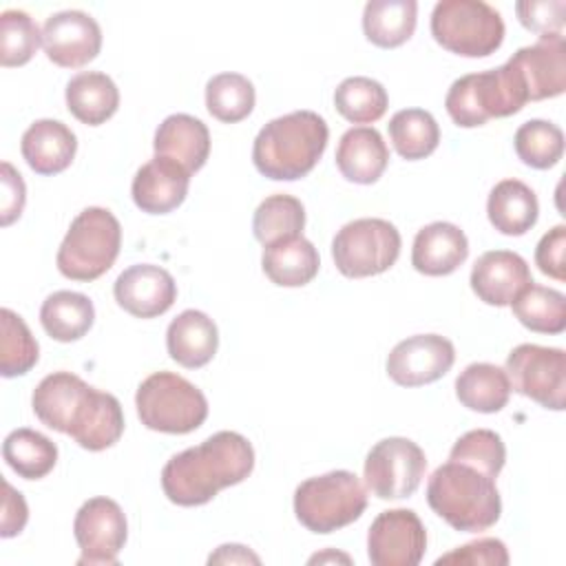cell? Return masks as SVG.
Here are the masks:
<instances>
[{
  "label": "cell",
  "instance_id": "31",
  "mask_svg": "<svg viewBox=\"0 0 566 566\" xmlns=\"http://www.w3.org/2000/svg\"><path fill=\"white\" fill-rule=\"evenodd\" d=\"M460 405L478 413H495L506 407L511 382L502 367L491 363H471L455 378Z\"/></svg>",
  "mask_w": 566,
  "mask_h": 566
},
{
  "label": "cell",
  "instance_id": "3",
  "mask_svg": "<svg viewBox=\"0 0 566 566\" xmlns=\"http://www.w3.org/2000/svg\"><path fill=\"white\" fill-rule=\"evenodd\" d=\"M329 139L327 122L314 111H294L268 122L252 146L256 170L274 181H294L312 172Z\"/></svg>",
  "mask_w": 566,
  "mask_h": 566
},
{
  "label": "cell",
  "instance_id": "47",
  "mask_svg": "<svg viewBox=\"0 0 566 566\" xmlns=\"http://www.w3.org/2000/svg\"><path fill=\"white\" fill-rule=\"evenodd\" d=\"M208 562L210 564H234V562H239V564H248V562L259 564L261 559H259V555H254L252 551H248L241 544H223V546L217 548V553H212L208 557Z\"/></svg>",
  "mask_w": 566,
  "mask_h": 566
},
{
  "label": "cell",
  "instance_id": "43",
  "mask_svg": "<svg viewBox=\"0 0 566 566\" xmlns=\"http://www.w3.org/2000/svg\"><path fill=\"white\" fill-rule=\"evenodd\" d=\"M442 564H455V566H506L509 564V551L502 539L495 537H482L475 542H469L464 546L453 548L451 553L436 559V566Z\"/></svg>",
  "mask_w": 566,
  "mask_h": 566
},
{
  "label": "cell",
  "instance_id": "16",
  "mask_svg": "<svg viewBox=\"0 0 566 566\" xmlns=\"http://www.w3.org/2000/svg\"><path fill=\"white\" fill-rule=\"evenodd\" d=\"M455 360L453 343L440 334H416L400 340L387 356V376L400 387L440 380Z\"/></svg>",
  "mask_w": 566,
  "mask_h": 566
},
{
  "label": "cell",
  "instance_id": "39",
  "mask_svg": "<svg viewBox=\"0 0 566 566\" xmlns=\"http://www.w3.org/2000/svg\"><path fill=\"white\" fill-rule=\"evenodd\" d=\"M513 146L522 164L537 170H548L564 155V133L553 122L528 119L515 130Z\"/></svg>",
  "mask_w": 566,
  "mask_h": 566
},
{
  "label": "cell",
  "instance_id": "4",
  "mask_svg": "<svg viewBox=\"0 0 566 566\" xmlns=\"http://www.w3.org/2000/svg\"><path fill=\"white\" fill-rule=\"evenodd\" d=\"M427 502L436 515L462 533L486 531L502 513L495 478L453 460L431 473Z\"/></svg>",
  "mask_w": 566,
  "mask_h": 566
},
{
  "label": "cell",
  "instance_id": "9",
  "mask_svg": "<svg viewBox=\"0 0 566 566\" xmlns=\"http://www.w3.org/2000/svg\"><path fill=\"white\" fill-rule=\"evenodd\" d=\"M433 40L462 57H486L504 42V20L482 0H440L431 11Z\"/></svg>",
  "mask_w": 566,
  "mask_h": 566
},
{
  "label": "cell",
  "instance_id": "35",
  "mask_svg": "<svg viewBox=\"0 0 566 566\" xmlns=\"http://www.w3.org/2000/svg\"><path fill=\"white\" fill-rule=\"evenodd\" d=\"M305 228L303 203L285 192L265 197L252 217V232L259 243L270 245L287 237L301 234Z\"/></svg>",
  "mask_w": 566,
  "mask_h": 566
},
{
  "label": "cell",
  "instance_id": "30",
  "mask_svg": "<svg viewBox=\"0 0 566 566\" xmlns=\"http://www.w3.org/2000/svg\"><path fill=\"white\" fill-rule=\"evenodd\" d=\"M416 15V0H369L363 11L365 38L380 49H396L413 35Z\"/></svg>",
  "mask_w": 566,
  "mask_h": 566
},
{
  "label": "cell",
  "instance_id": "5",
  "mask_svg": "<svg viewBox=\"0 0 566 566\" xmlns=\"http://www.w3.org/2000/svg\"><path fill=\"white\" fill-rule=\"evenodd\" d=\"M528 102L526 88L517 71L504 62L497 69L469 73L458 77L444 97V108L453 124L475 128L491 117H509L524 108Z\"/></svg>",
  "mask_w": 566,
  "mask_h": 566
},
{
  "label": "cell",
  "instance_id": "46",
  "mask_svg": "<svg viewBox=\"0 0 566 566\" xmlns=\"http://www.w3.org/2000/svg\"><path fill=\"white\" fill-rule=\"evenodd\" d=\"M4 497H2V520H0V535L13 537L22 533L29 520V509L20 491H15L7 480H2Z\"/></svg>",
  "mask_w": 566,
  "mask_h": 566
},
{
  "label": "cell",
  "instance_id": "21",
  "mask_svg": "<svg viewBox=\"0 0 566 566\" xmlns=\"http://www.w3.org/2000/svg\"><path fill=\"white\" fill-rule=\"evenodd\" d=\"M469 256L467 234L449 221H433L418 230L411 248V265L424 276H447Z\"/></svg>",
  "mask_w": 566,
  "mask_h": 566
},
{
  "label": "cell",
  "instance_id": "8",
  "mask_svg": "<svg viewBox=\"0 0 566 566\" xmlns=\"http://www.w3.org/2000/svg\"><path fill=\"white\" fill-rule=\"evenodd\" d=\"M142 424L161 433H190L208 418V400L199 387L172 371H155L135 394Z\"/></svg>",
  "mask_w": 566,
  "mask_h": 566
},
{
  "label": "cell",
  "instance_id": "38",
  "mask_svg": "<svg viewBox=\"0 0 566 566\" xmlns=\"http://www.w3.org/2000/svg\"><path fill=\"white\" fill-rule=\"evenodd\" d=\"M2 338H0V374L4 378L24 376L31 371L40 358V347L33 334L29 332L22 316L13 310L2 307L0 312Z\"/></svg>",
  "mask_w": 566,
  "mask_h": 566
},
{
  "label": "cell",
  "instance_id": "34",
  "mask_svg": "<svg viewBox=\"0 0 566 566\" xmlns=\"http://www.w3.org/2000/svg\"><path fill=\"white\" fill-rule=\"evenodd\" d=\"M387 128L396 153L407 161L429 157L440 142L438 122L429 111L422 108H402L394 113Z\"/></svg>",
  "mask_w": 566,
  "mask_h": 566
},
{
  "label": "cell",
  "instance_id": "44",
  "mask_svg": "<svg viewBox=\"0 0 566 566\" xmlns=\"http://www.w3.org/2000/svg\"><path fill=\"white\" fill-rule=\"evenodd\" d=\"M535 263L542 274L555 281L566 279V228L564 226H555L539 239L535 248Z\"/></svg>",
  "mask_w": 566,
  "mask_h": 566
},
{
  "label": "cell",
  "instance_id": "18",
  "mask_svg": "<svg viewBox=\"0 0 566 566\" xmlns=\"http://www.w3.org/2000/svg\"><path fill=\"white\" fill-rule=\"evenodd\" d=\"M113 294L117 305L130 316L155 318L172 307L177 283L168 270L153 263H137L117 276Z\"/></svg>",
  "mask_w": 566,
  "mask_h": 566
},
{
  "label": "cell",
  "instance_id": "6",
  "mask_svg": "<svg viewBox=\"0 0 566 566\" xmlns=\"http://www.w3.org/2000/svg\"><path fill=\"white\" fill-rule=\"evenodd\" d=\"M122 248V226L117 217L99 206L84 208L69 226L60 243L55 263L71 281H95L106 274Z\"/></svg>",
  "mask_w": 566,
  "mask_h": 566
},
{
  "label": "cell",
  "instance_id": "42",
  "mask_svg": "<svg viewBox=\"0 0 566 566\" xmlns=\"http://www.w3.org/2000/svg\"><path fill=\"white\" fill-rule=\"evenodd\" d=\"M564 11V0H522L515 4V13L522 27L537 33L539 38L562 35Z\"/></svg>",
  "mask_w": 566,
  "mask_h": 566
},
{
  "label": "cell",
  "instance_id": "28",
  "mask_svg": "<svg viewBox=\"0 0 566 566\" xmlns=\"http://www.w3.org/2000/svg\"><path fill=\"white\" fill-rule=\"evenodd\" d=\"M66 108L86 126H99L111 119L119 106L115 82L99 71H82L66 84Z\"/></svg>",
  "mask_w": 566,
  "mask_h": 566
},
{
  "label": "cell",
  "instance_id": "45",
  "mask_svg": "<svg viewBox=\"0 0 566 566\" xmlns=\"http://www.w3.org/2000/svg\"><path fill=\"white\" fill-rule=\"evenodd\" d=\"M0 179H2V226H11L15 219H20L27 201V188L22 181V175L9 164H0Z\"/></svg>",
  "mask_w": 566,
  "mask_h": 566
},
{
  "label": "cell",
  "instance_id": "10",
  "mask_svg": "<svg viewBox=\"0 0 566 566\" xmlns=\"http://www.w3.org/2000/svg\"><path fill=\"white\" fill-rule=\"evenodd\" d=\"M400 243V232L394 223L376 217L354 219L336 232L332 259L343 276H376L398 261Z\"/></svg>",
  "mask_w": 566,
  "mask_h": 566
},
{
  "label": "cell",
  "instance_id": "40",
  "mask_svg": "<svg viewBox=\"0 0 566 566\" xmlns=\"http://www.w3.org/2000/svg\"><path fill=\"white\" fill-rule=\"evenodd\" d=\"M42 42V33L35 20L20 9H7L0 15V64L22 66L27 64Z\"/></svg>",
  "mask_w": 566,
  "mask_h": 566
},
{
  "label": "cell",
  "instance_id": "36",
  "mask_svg": "<svg viewBox=\"0 0 566 566\" xmlns=\"http://www.w3.org/2000/svg\"><path fill=\"white\" fill-rule=\"evenodd\" d=\"M334 106L352 124H371L385 115L389 97L378 80L354 75L336 86Z\"/></svg>",
  "mask_w": 566,
  "mask_h": 566
},
{
  "label": "cell",
  "instance_id": "26",
  "mask_svg": "<svg viewBox=\"0 0 566 566\" xmlns=\"http://www.w3.org/2000/svg\"><path fill=\"white\" fill-rule=\"evenodd\" d=\"M318 250L303 234L281 239L263 248L261 268L281 287H303L318 274Z\"/></svg>",
  "mask_w": 566,
  "mask_h": 566
},
{
  "label": "cell",
  "instance_id": "14",
  "mask_svg": "<svg viewBox=\"0 0 566 566\" xmlns=\"http://www.w3.org/2000/svg\"><path fill=\"white\" fill-rule=\"evenodd\" d=\"M427 551V531L416 511H382L369 526L367 555L374 566H416Z\"/></svg>",
  "mask_w": 566,
  "mask_h": 566
},
{
  "label": "cell",
  "instance_id": "25",
  "mask_svg": "<svg viewBox=\"0 0 566 566\" xmlns=\"http://www.w3.org/2000/svg\"><path fill=\"white\" fill-rule=\"evenodd\" d=\"M389 164V148L371 126H356L343 133L336 148V166L347 181L374 184Z\"/></svg>",
  "mask_w": 566,
  "mask_h": 566
},
{
  "label": "cell",
  "instance_id": "13",
  "mask_svg": "<svg viewBox=\"0 0 566 566\" xmlns=\"http://www.w3.org/2000/svg\"><path fill=\"white\" fill-rule=\"evenodd\" d=\"M73 535L80 546L77 566L117 564V555L128 537L126 515L115 500L91 497L75 513Z\"/></svg>",
  "mask_w": 566,
  "mask_h": 566
},
{
  "label": "cell",
  "instance_id": "17",
  "mask_svg": "<svg viewBox=\"0 0 566 566\" xmlns=\"http://www.w3.org/2000/svg\"><path fill=\"white\" fill-rule=\"evenodd\" d=\"M506 62L522 77L528 102L557 97L566 91V42H564V35L539 38L535 44L517 49Z\"/></svg>",
  "mask_w": 566,
  "mask_h": 566
},
{
  "label": "cell",
  "instance_id": "7",
  "mask_svg": "<svg viewBox=\"0 0 566 566\" xmlns=\"http://www.w3.org/2000/svg\"><path fill=\"white\" fill-rule=\"evenodd\" d=\"M367 509V491L356 473L338 469L301 482L294 491L296 520L312 533H334Z\"/></svg>",
  "mask_w": 566,
  "mask_h": 566
},
{
  "label": "cell",
  "instance_id": "27",
  "mask_svg": "<svg viewBox=\"0 0 566 566\" xmlns=\"http://www.w3.org/2000/svg\"><path fill=\"white\" fill-rule=\"evenodd\" d=\"M486 214L497 232L506 237H522L535 226L539 203L535 192L524 181L504 179L489 192Z\"/></svg>",
  "mask_w": 566,
  "mask_h": 566
},
{
  "label": "cell",
  "instance_id": "33",
  "mask_svg": "<svg viewBox=\"0 0 566 566\" xmlns=\"http://www.w3.org/2000/svg\"><path fill=\"white\" fill-rule=\"evenodd\" d=\"M515 318L537 334H562L566 329V296L544 285H526L511 301Z\"/></svg>",
  "mask_w": 566,
  "mask_h": 566
},
{
  "label": "cell",
  "instance_id": "22",
  "mask_svg": "<svg viewBox=\"0 0 566 566\" xmlns=\"http://www.w3.org/2000/svg\"><path fill=\"white\" fill-rule=\"evenodd\" d=\"M153 148L157 157H168L192 175L203 168L210 155V133L201 119L175 113L157 126Z\"/></svg>",
  "mask_w": 566,
  "mask_h": 566
},
{
  "label": "cell",
  "instance_id": "15",
  "mask_svg": "<svg viewBox=\"0 0 566 566\" xmlns=\"http://www.w3.org/2000/svg\"><path fill=\"white\" fill-rule=\"evenodd\" d=\"M42 49L62 69H80L93 62L102 49V29L93 15L66 9L51 13L42 27Z\"/></svg>",
  "mask_w": 566,
  "mask_h": 566
},
{
  "label": "cell",
  "instance_id": "32",
  "mask_svg": "<svg viewBox=\"0 0 566 566\" xmlns=\"http://www.w3.org/2000/svg\"><path fill=\"white\" fill-rule=\"evenodd\" d=\"M4 462L24 480L49 475L57 462V447L44 433L22 427L13 429L2 444Z\"/></svg>",
  "mask_w": 566,
  "mask_h": 566
},
{
  "label": "cell",
  "instance_id": "37",
  "mask_svg": "<svg viewBox=\"0 0 566 566\" xmlns=\"http://www.w3.org/2000/svg\"><path fill=\"white\" fill-rule=\"evenodd\" d=\"M254 86L241 73H219L206 84V108L223 124L245 119L254 108Z\"/></svg>",
  "mask_w": 566,
  "mask_h": 566
},
{
  "label": "cell",
  "instance_id": "24",
  "mask_svg": "<svg viewBox=\"0 0 566 566\" xmlns=\"http://www.w3.org/2000/svg\"><path fill=\"white\" fill-rule=\"evenodd\" d=\"M166 347L175 363L188 369L208 365L219 347L214 321L199 310H184L166 329Z\"/></svg>",
  "mask_w": 566,
  "mask_h": 566
},
{
  "label": "cell",
  "instance_id": "41",
  "mask_svg": "<svg viewBox=\"0 0 566 566\" xmlns=\"http://www.w3.org/2000/svg\"><path fill=\"white\" fill-rule=\"evenodd\" d=\"M449 460L469 464L489 478H497L506 462V447L500 433L491 429H471L455 440L449 451Z\"/></svg>",
  "mask_w": 566,
  "mask_h": 566
},
{
  "label": "cell",
  "instance_id": "19",
  "mask_svg": "<svg viewBox=\"0 0 566 566\" xmlns=\"http://www.w3.org/2000/svg\"><path fill=\"white\" fill-rule=\"evenodd\" d=\"M469 283L482 303L506 307L533 279L528 263L517 252L489 250L473 263Z\"/></svg>",
  "mask_w": 566,
  "mask_h": 566
},
{
  "label": "cell",
  "instance_id": "23",
  "mask_svg": "<svg viewBox=\"0 0 566 566\" xmlns=\"http://www.w3.org/2000/svg\"><path fill=\"white\" fill-rule=\"evenodd\" d=\"M20 150L33 172L57 175L71 166L77 150V137L57 119H35L24 130Z\"/></svg>",
  "mask_w": 566,
  "mask_h": 566
},
{
  "label": "cell",
  "instance_id": "29",
  "mask_svg": "<svg viewBox=\"0 0 566 566\" xmlns=\"http://www.w3.org/2000/svg\"><path fill=\"white\" fill-rule=\"evenodd\" d=\"M95 321L93 301L86 294L57 290L49 294L40 307V323L44 332L60 343L80 340Z\"/></svg>",
  "mask_w": 566,
  "mask_h": 566
},
{
  "label": "cell",
  "instance_id": "2",
  "mask_svg": "<svg viewBox=\"0 0 566 566\" xmlns=\"http://www.w3.org/2000/svg\"><path fill=\"white\" fill-rule=\"evenodd\" d=\"M254 469V449L237 431H217L172 455L161 469V489L172 504L201 506L221 489L243 482Z\"/></svg>",
  "mask_w": 566,
  "mask_h": 566
},
{
  "label": "cell",
  "instance_id": "12",
  "mask_svg": "<svg viewBox=\"0 0 566 566\" xmlns=\"http://www.w3.org/2000/svg\"><path fill=\"white\" fill-rule=\"evenodd\" d=\"M427 471L424 451L409 438H385L365 458V484L378 500H402L416 493Z\"/></svg>",
  "mask_w": 566,
  "mask_h": 566
},
{
  "label": "cell",
  "instance_id": "1",
  "mask_svg": "<svg viewBox=\"0 0 566 566\" xmlns=\"http://www.w3.org/2000/svg\"><path fill=\"white\" fill-rule=\"evenodd\" d=\"M33 413L86 451H104L124 433V411L113 394L86 385L71 371L44 376L31 396Z\"/></svg>",
  "mask_w": 566,
  "mask_h": 566
},
{
  "label": "cell",
  "instance_id": "20",
  "mask_svg": "<svg viewBox=\"0 0 566 566\" xmlns=\"http://www.w3.org/2000/svg\"><path fill=\"white\" fill-rule=\"evenodd\" d=\"M190 172L168 157H153L144 164L130 186L135 206L148 214H166L179 208L188 195Z\"/></svg>",
  "mask_w": 566,
  "mask_h": 566
},
{
  "label": "cell",
  "instance_id": "11",
  "mask_svg": "<svg viewBox=\"0 0 566 566\" xmlns=\"http://www.w3.org/2000/svg\"><path fill=\"white\" fill-rule=\"evenodd\" d=\"M511 389L542 405L562 411L566 405V354L559 347L522 343L511 349L504 367Z\"/></svg>",
  "mask_w": 566,
  "mask_h": 566
}]
</instances>
